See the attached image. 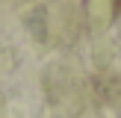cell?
Returning <instances> with one entry per match:
<instances>
[{
  "mask_svg": "<svg viewBox=\"0 0 121 118\" xmlns=\"http://www.w3.org/2000/svg\"><path fill=\"white\" fill-rule=\"evenodd\" d=\"M115 3H118V12H121V0H115Z\"/></svg>",
  "mask_w": 121,
  "mask_h": 118,
  "instance_id": "cell-1",
  "label": "cell"
}]
</instances>
